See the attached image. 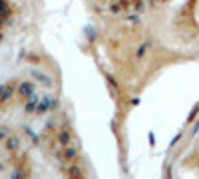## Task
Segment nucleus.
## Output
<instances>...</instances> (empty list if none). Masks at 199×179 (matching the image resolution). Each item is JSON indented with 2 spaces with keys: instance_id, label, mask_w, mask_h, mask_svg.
I'll return each instance as SVG.
<instances>
[{
  "instance_id": "obj_1",
  "label": "nucleus",
  "mask_w": 199,
  "mask_h": 179,
  "mask_svg": "<svg viewBox=\"0 0 199 179\" xmlns=\"http://www.w3.org/2000/svg\"><path fill=\"white\" fill-rule=\"evenodd\" d=\"M14 92V84H6V86H2L0 88V100H8V97H10V93Z\"/></svg>"
},
{
  "instance_id": "obj_2",
  "label": "nucleus",
  "mask_w": 199,
  "mask_h": 179,
  "mask_svg": "<svg viewBox=\"0 0 199 179\" xmlns=\"http://www.w3.org/2000/svg\"><path fill=\"white\" fill-rule=\"evenodd\" d=\"M0 14H6V2L0 0Z\"/></svg>"
}]
</instances>
